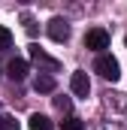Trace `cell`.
<instances>
[{
	"mask_svg": "<svg viewBox=\"0 0 127 130\" xmlns=\"http://www.w3.org/2000/svg\"><path fill=\"white\" fill-rule=\"evenodd\" d=\"M97 73H100L103 79H109V82H118V79H121V67H118V61H115L112 55H100V58H97Z\"/></svg>",
	"mask_w": 127,
	"mask_h": 130,
	"instance_id": "obj_1",
	"label": "cell"
},
{
	"mask_svg": "<svg viewBox=\"0 0 127 130\" xmlns=\"http://www.w3.org/2000/svg\"><path fill=\"white\" fill-rule=\"evenodd\" d=\"M85 45H88L91 52H103V48H109V33L103 30V27L88 30V33H85Z\"/></svg>",
	"mask_w": 127,
	"mask_h": 130,
	"instance_id": "obj_2",
	"label": "cell"
},
{
	"mask_svg": "<svg viewBox=\"0 0 127 130\" xmlns=\"http://www.w3.org/2000/svg\"><path fill=\"white\" fill-rule=\"evenodd\" d=\"M49 36H52L55 42H67V39H70V24H67V18L55 15V18L49 21Z\"/></svg>",
	"mask_w": 127,
	"mask_h": 130,
	"instance_id": "obj_3",
	"label": "cell"
},
{
	"mask_svg": "<svg viewBox=\"0 0 127 130\" xmlns=\"http://www.w3.org/2000/svg\"><path fill=\"white\" fill-rule=\"evenodd\" d=\"M70 88L76 97H88L91 94V82H88V73H73L70 76Z\"/></svg>",
	"mask_w": 127,
	"mask_h": 130,
	"instance_id": "obj_4",
	"label": "cell"
},
{
	"mask_svg": "<svg viewBox=\"0 0 127 130\" xmlns=\"http://www.w3.org/2000/svg\"><path fill=\"white\" fill-rule=\"evenodd\" d=\"M6 73H9L12 82H21V79L27 76V61H24V58H12L9 67H6Z\"/></svg>",
	"mask_w": 127,
	"mask_h": 130,
	"instance_id": "obj_5",
	"label": "cell"
},
{
	"mask_svg": "<svg viewBox=\"0 0 127 130\" xmlns=\"http://www.w3.org/2000/svg\"><path fill=\"white\" fill-rule=\"evenodd\" d=\"M30 58H33V61H36L39 67H45V70H49V76L58 70V61H52V58H49V55H45L39 45H30Z\"/></svg>",
	"mask_w": 127,
	"mask_h": 130,
	"instance_id": "obj_6",
	"label": "cell"
},
{
	"mask_svg": "<svg viewBox=\"0 0 127 130\" xmlns=\"http://www.w3.org/2000/svg\"><path fill=\"white\" fill-rule=\"evenodd\" d=\"M33 91H36V94H52V91H55V79H52L49 73H39V76L33 79Z\"/></svg>",
	"mask_w": 127,
	"mask_h": 130,
	"instance_id": "obj_7",
	"label": "cell"
},
{
	"mask_svg": "<svg viewBox=\"0 0 127 130\" xmlns=\"http://www.w3.org/2000/svg\"><path fill=\"white\" fill-rule=\"evenodd\" d=\"M30 130H55V124H52L45 115L36 112V115H30Z\"/></svg>",
	"mask_w": 127,
	"mask_h": 130,
	"instance_id": "obj_8",
	"label": "cell"
},
{
	"mask_svg": "<svg viewBox=\"0 0 127 130\" xmlns=\"http://www.w3.org/2000/svg\"><path fill=\"white\" fill-rule=\"evenodd\" d=\"M61 130H85V124H82L79 118L70 115V118H64V121H61Z\"/></svg>",
	"mask_w": 127,
	"mask_h": 130,
	"instance_id": "obj_9",
	"label": "cell"
},
{
	"mask_svg": "<svg viewBox=\"0 0 127 130\" xmlns=\"http://www.w3.org/2000/svg\"><path fill=\"white\" fill-rule=\"evenodd\" d=\"M0 130H18V121L9 115H0Z\"/></svg>",
	"mask_w": 127,
	"mask_h": 130,
	"instance_id": "obj_10",
	"label": "cell"
},
{
	"mask_svg": "<svg viewBox=\"0 0 127 130\" xmlns=\"http://www.w3.org/2000/svg\"><path fill=\"white\" fill-rule=\"evenodd\" d=\"M12 45V33H9V27H0V48H9Z\"/></svg>",
	"mask_w": 127,
	"mask_h": 130,
	"instance_id": "obj_11",
	"label": "cell"
},
{
	"mask_svg": "<svg viewBox=\"0 0 127 130\" xmlns=\"http://www.w3.org/2000/svg\"><path fill=\"white\" fill-rule=\"evenodd\" d=\"M55 106H58L61 112H70V106H73V103H70V97H55Z\"/></svg>",
	"mask_w": 127,
	"mask_h": 130,
	"instance_id": "obj_12",
	"label": "cell"
}]
</instances>
